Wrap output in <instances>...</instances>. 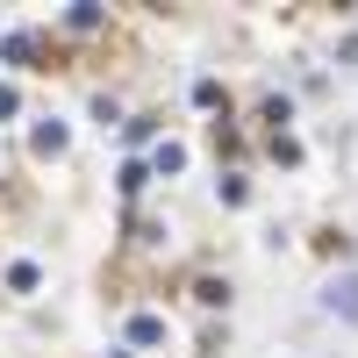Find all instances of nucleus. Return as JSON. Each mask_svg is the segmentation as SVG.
Masks as SVG:
<instances>
[{
	"instance_id": "4",
	"label": "nucleus",
	"mask_w": 358,
	"mask_h": 358,
	"mask_svg": "<svg viewBox=\"0 0 358 358\" xmlns=\"http://www.w3.org/2000/svg\"><path fill=\"white\" fill-rule=\"evenodd\" d=\"M57 151H65V122H43L36 129V158H57Z\"/></svg>"
},
{
	"instance_id": "1",
	"label": "nucleus",
	"mask_w": 358,
	"mask_h": 358,
	"mask_svg": "<svg viewBox=\"0 0 358 358\" xmlns=\"http://www.w3.org/2000/svg\"><path fill=\"white\" fill-rule=\"evenodd\" d=\"M0 287H8L15 301H29V294L43 287V265H36V258H8V273H0Z\"/></svg>"
},
{
	"instance_id": "2",
	"label": "nucleus",
	"mask_w": 358,
	"mask_h": 358,
	"mask_svg": "<svg viewBox=\"0 0 358 358\" xmlns=\"http://www.w3.org/2000/svg\"><path fill=\"white\" fill-rule=\"evenodd\" d=\"M330 315H344V322H358V273H344V280H330Z\"/></svg>"
},
{
	"instance_id": "7",
	"label": "nucleus",
	"mask_w": 358,
	"mask_h": 358,
	"mask_svg": "<svg viewBox=\"0 0 358 358\" xmlns=\"http://www.w3.org/2000/svg\"><path fill=\"white\" fill-rule=\"evenodd\" d=\"M187 165V143H158V158H151V172H179Z\"/></svg>"
},
{
	"instance_id": "3",
	"label": "nucleus",
	"mask_w": 358,
	"mask_h": 358,
	"mask_svg": "<svg viewBox=\"0 0 358 358\" xmlns=\"http://www.w3.org/2000/svg\"><path fill=\"white\" fill-rule=\"evenodd\" d=\"M194 108H229V86L201 72V79H194Z\"/></svg>"
},
{
	"instance_id": "6",
	"label": "nucleus",
	"mask_w": 358,
	"mask_h": 358,
	"mask_svg": "<svg viewBox=\"0 0 358 358\" xmlns=\"http://www.w3.org/2000/svg\"><path fill=\"white\" fill-rule=\"evenodd\" d=\"M215 194H222L229 208H244V201H251V187H244V172H222V187H215Z\"/></svg>"
},
{
	"instance_id": "10",
	"label": "nucleus",
	"mask_w": 358,
	"mask_h": 358,
	"mask_svg": "<svg viewBox=\"0 0 358 358\" xmlns=\"http://www.w3.org/2000/svg\"><path fill=\"white\" fill-rule=\"evenodd\" d=\"M22 108V94H15V86H0V115H15Z\"/></svg>"
},
{
	"instance_id": "5",
	"label": "nucleus",
	"mask_w": 358,
	"mask_h": 358,
	"mask_svg": "<svg viewBox=\"0 0 358 358\" xmlns=\"http://www.w3.org/2000/svg\"><path fill=\"white\" fill-rule=\"evenodd\" d=\"M143 187H151V165H143V158H129V165H122V194H129V201H136V194H143Z\"/></svg>"
},
{
	"instance_id": "8",
	"label": "nucleus",
	"mask_w": 358,
	"mask_h": 358,
	"mask_svg": "<svg viewBox=\"0 0 358 358\" xmlns=\"http://www.w3.org/2000/svg\"><path fill=\"white\" fill-rule=\"evenodd\" d=\"M158 122H165V115H136V122H129V143H151V136H158Z\"/></svg>"
},
{
	"instance_id": "9",
	"label": "nucleus",
	"mask_w": 358,
	"mask_h": 358,
	"mask_svg": "<svg viewBox=\"0 0 358 358\" xmlns=\"http://www.w3.org/2000/svg\"><path fill=\"white\" fill-rule=\"evenodd\" d=\"M101 22H108L101 8H72V15H65V29H101Z\"/></svg>"
}]
</instances>
